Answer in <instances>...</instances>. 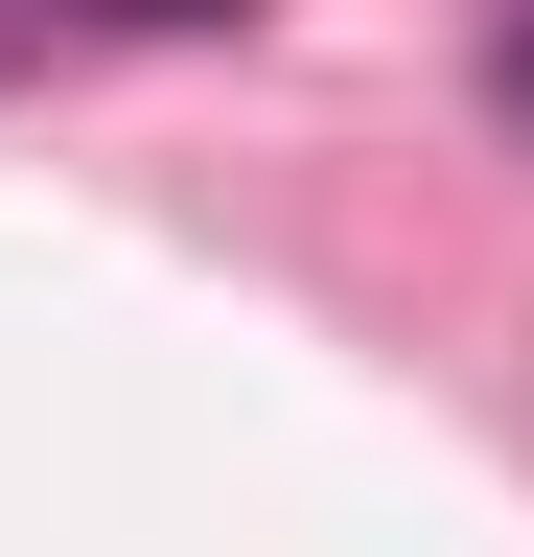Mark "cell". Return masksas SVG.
<instances>
[{
  "instance_id": "6da1fadb",
  "label": "cell",
  "mask_w": 534,
  "mask_h": 557,
  "mask_svg": "<svg viewBox=\"0 0 534 557\" xmlns=\"http://www.w3.org/2000/svg\"><path fill=\"white\" fill-rule=\"evenodd\" d=\"M488 116L534 139V0H511V24H488Z\"/></svg>"
},
{
  "instance_id": "7a4b0ae2",
  "label": "cell",
  "mask_w": 534,
  "mask_h": 557,
  "mask_svg": "<svg viewBox=\"0 0 534 557\" xmlns=\"http://www.w3.org/2000/svg\"><path fill=\"white\" fill-rule=\"evenodd\" d=\"M47 24H256V0H47Z\"/></svg>"
}]
</instances>
